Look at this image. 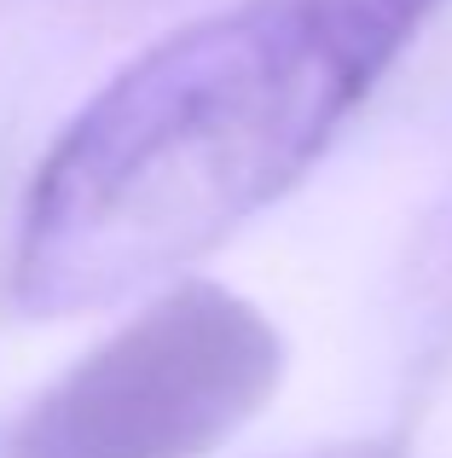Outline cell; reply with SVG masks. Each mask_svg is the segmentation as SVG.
<instances>
[{"mask_svg": "<svg viewBox=\"0 0 452 458\" xmlns=\"http://www.w3.org/2000/svg\"><path fill=\"white\" fill-rule=\"evenodd\" d=\"M441 0H232L134 53L41 151L6 250L23 319L169 284L284 198Z\"/></svg>", "mask_w": 452, "mask_h": 458, "instance_id": "obj_1", "label": "cell"}, {"mask_svg": "<svg viewBox=\"0 0 452 458\" xmlns=\"http://www.w3.org/2000/svg\"><path fill=\"white\" fill-rule=\"evenodd\" d=\"M279 377V325L226 284L180 279L6 418L0 458H209Z\"/></svg>", "mask_w": 452, "mask_h": 458, "instance_id": "obj_2", "label": "cell"}, {"mask_svg": "<svg viewBox=\"0 0 452 458\" xmlns=\"http://www.w3.org/2000/svg\"><path fill=\"white\" fill-rule=\"evenodd\" d=\"M319 458H395V447H337V453H319Z\"/></svg>", "mask_w": 452, "mask_h": 458, "instance_id": "obj_3", "label": "cell"}]
</instances>
